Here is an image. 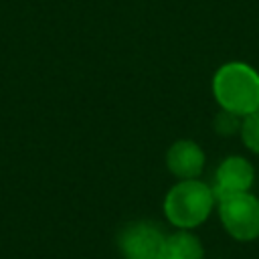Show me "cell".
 <instances>
[{"label": "cell", "instance_id": "cell-1", "mask_svg": "<svg viewBox=\"0 0 259 259\" xmlns=\"http://www.w3.org/2000/svg\"><path fill=\"white\" fill-rule=\"evenodd\" d=\"M212 95L221 109L247 117L259 111V73L243 61L225 63L212 77Z\"/></svg>", "mask_w": 259, "mask_h": 259}, {"label": "cell", "instance_id": "cell-2", "mask_svg": "<svg viewBox=\"0 0 259 259\" xmlns=\"http://www.w3.org/2000/svg\"><path fill=\"white\" fill-rule=\"evenodd\" d=\"M212 206H214L212 188L196 178L176 182L164 198L166 219L182 231L202 225L208 219Z\"/></svg>", "mask_w": 259, "mask_h": 259}, {"label": "cell", "instance_id": "cell-3", "mask_svg": "<svg viewBox=\"0 0 259 259\" xmlns=\"http://www.w3.org/2000/svg\"><path fill=\"white\" fill-rule=\"evenodd\" d=\"M221 223L237 241H253L259 237V198L241 192L219 200Z\"/></svg>", "mask_w": 259, "mask_h": 259}, {"label": "cell", "instance_id": "cell-4", "mask_svg": "<svg viewBox=\"0 0 259 259\" xmlns=\"http://www.w3.org/2000/svg\"><path fill=\"white\" fill-rule=\"evenodd\" d=\"M166 233L148 221H136L121 229L117 237L123 259H162Z\"/></svg>", "mask_w": 259, "mask_h": 259}, {"label": "cell", "instance_id": "cell-5", "mask_svg": "<svg viewBox=\"0 0 259 259\" xmlns=\"http://www.w3.org/2000/svg\"><path fill=\"white\" fill-rule=\"evenodd\" d=\"M255 180V170L251 166L249 160H245L243 156H229L225 158L217 172H214V184L212 194L214 200H223L241 192H249Z\"/></svg>", "mask_w": 259, "mask_h": 259}, {"label": "cell", "instance_id": "cell-6", "mask_svg": "<svg viewBox=\"0 0 259 259\" xmlns=\"http://www.w3.org/2000/svg\"><path fill=\"white\" fill-rule=\"evenodd\" d=\"M166 166L180 180L198 178L204 168V152L192 140H178L168 148Z\"/></svg>", "mask_w": 259, "mask_h": 259}, {"label": "cell", "instance_id": "cell-7", "mask_svg": "<svg viewBox=\"0 0 259 259\" xmlns=\"http://www.w3.org/2000/svg\"><path fill=\"white\" fill-rule=\"evenodd\" d=\"M162 259H204V251L192 233L178 231L174 235H166Z\"/></svg>", "mask_w": 259, "mask_h": 259}, {"label": "cell", "instance_id": "cell-8", "mask_svg": "<svg viewBox=\"0 0 259 259\" xmlns=\"http://www.w3.org/2000/svg\"><path fill=\"white\" fill-rule=\"evenodd\" d=\"M241 138H243V144L259 154V111L243 117V123H241Z\"/></svg>", "mask_w": 259, "mask_h": 259}, {"label": "cell", "instance_id": "cell-9", "mask_svg": "<svg viewBox=\"0 0 259 259\" xmlns=\"http://www.w3.org/2000/svg\"><path fill=\"white\" fill-rule=\"evenodd\" d=\"M241 123H243V117H239V115H235V113H231V111H221L219 115H217V119H214V127H217V132L219 134H223V136H231L233 132H241Z\"/></svg>", "mask_w": 259, "mask_h": 259}]
</instances>
